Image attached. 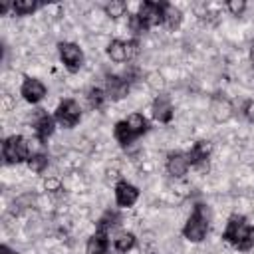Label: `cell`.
<instances>
[{
    "label": "cell",
    "instance_id": "obj_1",
    "mask_svg": "<svg viewBox=\"0 0 254 254\" xmlns=\"http://www.w3.org/2000/svg\"><path fill=\"white\" fill-rule=\"evenodd\" d=\"M222 238L238 250H250L254 246V228L248 224V220L242 214H232L228 218Z\"/></svg>",
    "mask_w": 254,
    "mask_h": 254
},
{
    "label": "cell",
    "instance_id": "obj_2",
    "mask_svg": "<svg viewBox=\"0 0 254 254\" xmlns=\"http://www.w3.org/2000/svg\"><path fill=\"white\" fill-rule=\"evenodd\" d=\"M206 232H208V212H206L204 204H196L183 228V234L190 242H200V240H204Z\"/></svg>",
    "mask_w": 254,
    "mask_h": 254
},
{
    "label": "cell",
    "instance_id": "obj_3",
    "mask_svg": "<svg viewBox=\"0 0 254 254\" xmlns=\"http://www.w3.org/2000/svg\"><path fill=\"white\" fill-rule=\"evenodd\" d=\"M2 157L6 163L14 165V163H24L30 159V147L28 141L22 135H12L8 139H4L2 143Z\"/></svg>",
    "mask_w": 254,
    "mask_h": 254
},
{
    "label": "cell",
    "instance_id": "obj_4",
    "mask_svg": "<svg viewBox=\"0 0 254 254\" xmlns=\"http://www.w3.org/2000/svg\"><path fill=\"white\" fill-rule=\"evenodd\" d=\"M165 8L167 4H159V2H143L139 12H137V18L141 20L143 28L149 30L151 26H157V24H165Z\"/></svg>",
    "mask_w": 254,
    "mask_h": 254
},
{
    "label": "cell",
    "instance_id": "obj_5",
    "mask_svg": "<svg viewBox=\"0 0 254 254\" xmlns=\"http://www.w3.org/2000/svg\"><path fill=\"white\" fill-rule=\"evenodd\" d=\"M79 117H81V109H79L77 101H73V99H64L56 109V121L62 127H67V129L75 127Z\"/></svg>",
    "mask_w": 254,
    "mask_h": 254
},
{
    "label": "cell",
    "instance_id": "obj_6",
    "mask_svg": "<svg viewBox=\"0 0 254 254\" xmlns=\"http://www.w3.org/2000/svg\"><path fill=\"white\" fill-rule=\"evenodd\" d=\"M135 54H137V42H135V40H129V42L113 40V42L107 46V56H109L113 62H117V64L131 60Z\"/></svg>",
    "mask_w": 254,
    "mask_h": 254
},
{
    "label": "cell",
    "instance_id": "obj_7",
    "mask_svg": "<svg viewBox=\"0 0 254 254\" xmlns=\"http://www.w3.org/2000/svg\"><path fill=\"white\" fill-rule=\"evenodd\" d=\"M58 50H60V58H62L64 65H65L69 71H77V69L81 67V64H83V54H81V50H79L75 44H71V42H62V44L58 46Z\"/></svg>",
    "mask_w": 254,
    "mask_h": 254
},
{
    "label": "cell",
    "instance_id": "obj_8",
    "mask_svg": "<svg viewBox=\"0 0 254 254\" xmlns=\"http://www.w3.org/2000/svg\"><path fill=\"white\" fill-rule=\"evenodd\" d=\"M20 91H22V97L28 103H38V101H42L46 97V85L36 77H26Z\"/></svg>",
    "mask_w": 254,
    "mask_h": 254
},
{
    "label": "cell",
    "instance_id": "obj_9",
    "mask_svg": "<svg viewBox=\"0 0 254 254\" xmlns=\"http://www.w3.org/2000/svg\"><path fill=\"white\" fill-rule=\"evenodd\" d=\"M137 198H139V190L131 183L119 181L115 185V200H117L119 206H131V204H135Z\"/></svg>",
    "mask_w": 254,
    "mask_h": 254
},
{
    "label": "cell",
    "instance_id": "obj_10",
    "mask_svg": "<svg viewBox=\"0 0 254 254\" xmlns=\"http://www.w3.org/2000/svg\"><path fill=\"white\" fill-rule=\"evenodd\" d=\"M189 157V163L192 167H198V169H204L208 165V157H210V145L206 141H198L194 143V147L187 153Z\"/></svg>",
    "mask_w": 254,
    "mask_h": 254
},
{
    "label": "cell",
    "instance_id": "obj_11",
    "mask_svg": "<svg viewBox=\"0 0 254 254\" xmlns=\"http://www.w3.org/2000/svg\"><path fill=\"white\" fill-rule=\"evenodd\" d=\"M189 167H190V163H189L187 153H171L167 159V171L173 177H183Z\"/></svg>",
    "mask_w": 254,
    "mask_h": 254
},
{
    "label": "cell",
    "instance_id": "obj_12",
    "mask_svg": "<svg viewBox=\"0 0 254 254\" xmlns=\"http://www.w3.org/2000/svg\"><path fill=\"white\" fill-rule=\"evenodd\" d=\"M153 117L161 123H169L173 119V105L165 95H161L153 101Z\"/></svg>",
    "mask_w": 254,
    "mask_h": 254
},
{
    "label": "cell",
    "instance_id": "obj_13",
    "mask_svg": "<svg viewBox=\"0 0 254 254\" xmlns=\"http://www.w3.org/2000/svg\"><path fill=\"white\" fill-rule=\"evenodd\" d=\"M129 91V83L117 75H109L107 77V83H105V93L107 97L111 99H121L125 93Z\"/></svg>",
    "mask_w": 254,
    "mask_h": 254
},
{
    "label": "cell",
    "instance_id": "obj_14",
    "mask_svg": "<svg viewBox=\"0 0 254 254\" xmlns=\"http://www.w3.org/2000/svg\"><path fill=\"white\" fill-rule=\"evenodd\" d=\"M85 252H87V254H109V240H107V234H105V232H95V234L87 240Z\"/></svg>",
    "mask_w": 254,
    "mask_h": 254
},
{
    "label": "cell",
    "instance_id": "obj_15",
    "mask_svg": "<svg viewBox=\"0 0 254 254\" xmlns=\"http://www.w3.org/2000/svg\"><path fill=\"white\" fill-rule=\"evenodd\" d=\"M34 129H36V137L40 141H48V137L54 133V119L48 113H40L34 123Z\"/></svg>",
    "mask_w": 254,
    "mask_h": 254
},
{
    "label": "cell",
    "instance_id": "obj_16",
    "mask_svg": "<svg viewBox=\"0 0 254 254\" xmlns=\"http://www.w3.org/2000/svg\"><path fill=\"white\" fill-rule=\"evenodd\" d=\"M125 121H127L129 129H131V133L135 135V139H137L139 135H143V133L149 129V123H147V119H145L141 113H133V115H129Z\"/></svg>",
    "mask_w": 254,
    "mask_h": 254
},
{
    "label": "cell",
    "instance_id": "obj_17",
    "mask_svg": "<svg viewBox=\"0 0 254 254\" xmlns=\"http://www.w3.org/2000/svg\"><path fill=\"white\" fill-rule=\"evenodd\" d=\"M113 135H115V139L119 141V145H129L133 139H135V135L131 133V129H129V125H127V121H119V123H115V129H113Z\"/></svg>",
    "mask_w": 254,
    "mask_h": 254
},
{
    "label": "cell",
    "instance_id": "obj_18",
    "mask_svg": "<svg viewBox=\"0 0 254 254\" xmlns=\"http://www.w3.org/2000/svg\"><path fill=\"white\" fill-rule=\"evenodd\" d=\"M135 246V234H131V232H121V234H117V238H115V248L119 250V252H129L131 248Z\"/></svg>",
    "mask_w": 254,
    "mask_h": 254
},
{
    "label": "cell",
    "instance_id": "obj_19",
    "mask_svg": "<svg viewBox=\"0 0 254 254\" xmlns=\"http://www.w3.org/2000/svg\"><path fill=\"white\" fill-rule=\"evenodd\" d=\"M38 6H40V4H38V2H32V0H16V2H12V10H14V14H18V16H28V14H32Z\"/></svg>",
    "mask_w": 254,
    "mask_h": 254
},
{
    "label": "cell",
    "instance_id": "obj_20",
    "mask_svg": "<svg viewBox=\"0 0 254 254\" xmlns=\"http://www.w3.org/2000/svg\"><path fill=\"white\" fill-rule=\"evenodd\" d=\"M117 220H119L117 212L107 210V212L99 218V222H97V232H105V234H107V230H109L111 226H115V224H117Z\"/></svg>",
    "mask_w": 254,
    "mask_h": 254
},
{
    "label": "cell",
    "instance_id": "obj_21",
    "mask_svg": "<svg viewBox=\"0 0 254 254\" xmlns=\"http://www.w3.org/2000/svg\"><path fill=\"white\" fill-rule=\"evenodd\" d=\"M181 10L179 8H175V6H171V4H167V8H165V24L169 26V28H177L179 24H181Z\"/></svg>",
    "mask_w": 254,
    "mask_h": 254
},
{
    "label": "cell",
    "instance_id": "obj_22",
    "mask_svg": "<svg viewBox=\"0 0 254 254\" xmlns=\"http://www.w3.org/2000/svg\"><path fill=\"white\" fill-rule=\"evenodd\" d=\"M28 167L36 173H42L46 167H48V157L44 153H36V155H30L28 159Z\"/></svg>",
    "mask_w": 254,
    "mask_h": 254
},
{
    "label": "cell",
    "instance_id": "obj_23",
    "mask_svg": "<svg viewBox=\"0 0 254 254\" xmlns=\"http://www.w3.org/2000/svg\"><path fill=\"white\" fill-rule=\"evenodd\" d=\"M89 103H91V107H95V109H101L103 107V103H105V99H107V93L103 91V89H89Z\"/></svg>",
    "mask_w": 254,
    "mask_h": 254
},
{
    "label": "cell",
    "instance_id": "obj_24",
    "mask_svg": "<svg viewBox=\"0 0 254 254\" xmlns=\"http://www.w3.org/2000/svg\"><path fill=\"white\" fill-rule=\"evenodd\" d=\"M123 10H125V4H123V2H117V4H109V6H105V12H107L111 18L121 16V14H123Z\"/></svg>",
    "mask_w": 254,
    "mask_h": 254
},
{
    "label": "cell",
    "instance_id": "obj_25",
    "mask_svg": "<svg viewBox=\"0 0 254 254\" xmlns=\"http://www.w3.org/2000/svg\"><path fill=\"white\" fill-rule=\"evenodd\" d=\"M226 6H228V10H230V12L234 14V16H238V14H240V12H242V10L246 8V4H244L242 0H240V2H228Z\"/></svg>",
    "mask_w": 254,
    "mask_h": 254
},
{
    "label": "cell",
    "instance_id": "obj_26",
    "mask_svg": "<svg viewBox=\"0 0 254 254\" xmlns=\"http://www.w3.org/2000/svg\"><path fill=\"white\" fill-rule=\"evenodd\" d=\"M244 115H246L250 121L254 119V101H248V103L244 105Z\"/></svg>",
    "mask_w": 254,
    "mask_h": 254
},
{
    "label": "cell",
    "instance_id": "obj_27",
    "mask_svg": "<svg viewBox=\"0 0 254 254\" xmlns=\"http://www.w3.org/2000/svg\"><path fill=\"white\" fill-rule=\"evenodd\" d=\"M0 254H18V252H12L8 246H0Z\"/></svg>",
    "mask_w": 254,
    "mask_h": 254
}]
</instances>
